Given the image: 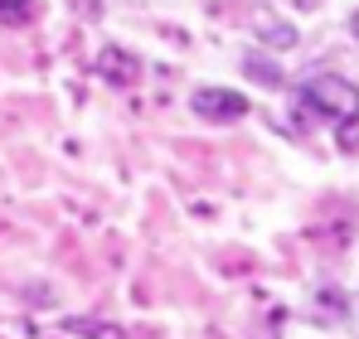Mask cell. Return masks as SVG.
Wrapping results in <instances>:
<instances>
[{
    "label": "cell",
    "instance_id": "1",
    "mask_svg": "<svg viewBox=\"0 0 359 339\" xmlns=\"http://www.w3.org/2000/svg\"><path fill=\"white\" fill-rule=\"evenodd\" d=\"M297 107L330 126H345V121H359V88L340 73H316L297 88Z\"/></svg>",
    "mask_w": 359,
    "mask_h": 339
},
{
    "label": "cell",
    "instance_id": "2",
    "mask_svg": "<svg viewBox=\"0 0 359 339\" xmlns=\"http://www.w3.org/2000/svg\"><path fill=\"white\" fill-rule=\"evenodd\" d=\"M189 107L204 116V121H214V126H233V121L248 116V97L233 92V88H194Z\"/></svg>",
    "mask_w": 359,
    "mask_h": 339
},
{
    "label": "cell",
    "instance_id": "3",
    "mask_svg": "<svg viewBox=\"0 0 359 339\" xmlns=\"http://www.w3.org/2000/svg\"><path fill=\"white\" fill-rule=\"evenodd\" d=\"M97 73H102L107 83H136V78H141V58L131 54V49L107 44V49L97 54Z\"/></svg>",
    "mask_w": 359,
    "mask_h": 339
},
{
    "label": "cell",
    "instance_id": "4",
    "mask_svg": "<svg viewBox=\"0 0 359 339\" xmlns=\"http://www.w3.org/2000/svg\"><path fill=\"white\" fill-rule=\"evenodd\" d=\"M257 29H262L257 39H262L267 49H292V44H297V29H292L287 20H272V15H267V20H257Z\"/></svg>",
    "mask_w": 359,
    "mask_h": 339
},
{
    "label": "cell",
    "instance_id": "5",
    "mask_svg": "<svg viewBox=\"0 0 359 339\" xmlns=\"http://www.w3.org/2000/svg\"><path fill=\"white\" fill-rule=\"evenodd\" d=\"M243 68H248V78H252V83H262V88H282V68H277L272 58L248 54V58H243Z\"/></svg>",
    "mask_w": 359,
    "mask_h": 339
},
{
    "label": "cell",
    "instance_id": "6",
    "mask_svg": "<svg viewBox=\"0 0 359 339\" xmlns=\"http://www.w3.org/2000/svg\"><path fill=\"white\" fill-rule=\"evenodd\" d=\"M73 330L88 335V339H126V330L112 325V320H73Z\"/></svg>",
    "mask_w": 359,
    "mask_h": 339
},
{
    "label": "cell",
    "instance_id": "7",
    "mask_svg": "<svg viewBox=\"0 0 359 339\" xmlns=\"http://www.w3.org/2000/svg\"><path fill=\"white\" fill-rule=\"evenodd\" d=\"M29 10H34V0H0V20L5 25H25Z\"/></svg>",
    "mask_w": 359,
    "mask_h": 339
},
{
    "label": "cell",
    "instance_id": "8",
    "mask_svg": "<svg viewBox=\"0 0 359 339\" xmlns=\"http://www.w3.org/2000/svg\"><path fill=\"white\" fill-rule=\"evenodd\" d=\"M350 34H355V39H359V10H355V15H350Z\"/></svg>",
    "mask_w": 359,
    "mask_h": 339
}]
</instances>
